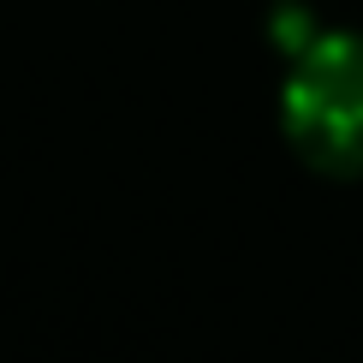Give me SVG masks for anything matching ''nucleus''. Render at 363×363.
Here are the masks:
<instances>
[{
    "label": "nucleus",
    "instance_id": "f257e3e1",
    "mask_svg": "<svg viewBox=\"0 0 363 363\" xmlns=\"http://www.w3.org/2000/svg\"><path fill=\"white\" fill-rule=\"evenodd\" d=\"M286 138L322 173H363V36H315L280 96Z\"/></svg>",
    "mask_w": 363,
    "mask_h": 363
}]
</instances>
